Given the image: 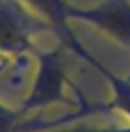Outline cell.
I'll use <instances>...</instances> for the list:
<instances>
[{"label":"cell","instance_id":"obj_2","mask_svg":"<svg viewBox=\"0 0 130 132\" xmlns=\"http://www.w3.org/2000/svg\"><path fill=\"white\" fill-rule=\"evenodd\" d=\"M63 70H61V55L59 52H52L43 57V68L39 73V80H36L32 93L25 98L22 107L18 109L20 116L39 107H46L57 102L66 100L63 93Z\"/></svg>","mask_w":130,"mask_h":132},{"label":"cell","instance_id":"obj_5","mask_svg":"<svg viewBox=\"0 0 130 132\" xmlns=\"http://www.w3.org/2000/svg\"><path fill=\"white\" fill-rule=\"evenodd\" d=\"M61 132H130V127H119V129H73V130H61Z\"/></svg>","mask_w":130,"mask_h":132},{"label":"cell","instance_id":"obj_3","mask_svg":"<svg viewBox=\"0 0 130 132\" xmlns=\"http://www.w3.org/2000/svg\"><path fill=\"white\" fill-rule=\"evenodd\" d=\"M29 43V32L22 25L20 16L7 5L0 4V50L18 52Z\"/></svg>","mask_w":130,"mask_h":132},{"label":"cell","instance_id":"obj_4","mask_svg":"<svg viewBox=\"0 0 130 132\" xmlns=\"http://www.w3.org/2000/svg\"><path fill=\"white\" fill-rule=\"evenodd\" d=\"M18 111H7L0 107V132H23L27 130V125L20 121Z\"/></svg>","mask_w":130,"mask_h":132},{"label":"cell","instance_id":"obj_1","mask_svg":"<svg viewBox=\"0 0 130 132\" xmlns=\"http://www.w3.org/2000/svg\"><path fill=\"white\" fill-rule=\"evenodd\" d=\"M68 16L96 25L110 38L130 48V5L128 0H107L93 9L70 11Z\"/></svg>","mask_w":130,"mask_h":132}]
</instances>
